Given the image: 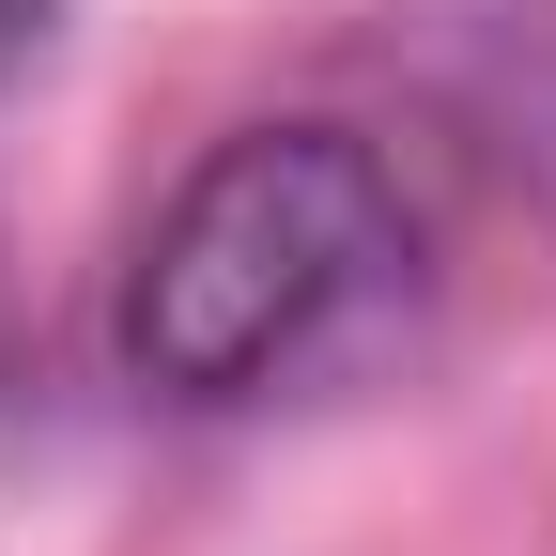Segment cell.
<instances>
[{
    "instance_id": "obj_1",
    "label": "cell",
    "mask_w": 556,
    "mask_h": 556,
    "mask_svg": "<svg viewBox=\"0 0 556 556\" xmlns=\"http://www.w3.org/2000/svg\"><path fill=\"white\" fill-rule=\"evenodd\" d=\"M402 186L371 170V139L340 124H248L217 139L170 217L139 232V278H124V371L155 402H263L325 371L387 294H402Z\"/></svg>"
},
{
    "instance_id": "obj_2",
    "label": "cell",
    "mask_w": 556,
    "mask_h": 556,
    "mask_svg": "<svg viewBox=\"0 0 556 556\" xmlns=\"http://www.w3.org/2000/svg\"><path fill=\"white\" fill-rule=\"evenodd\" d=\"M47 47V0H0V62H31Z\"/></svg>"
},
{
    "instance_id": "obj_3",
    "label": "cell",
    "mask_w": 556,
    "mask_h": 556,
    "mask_svg": "<svg viewBox=\"0 0 556 556\" xmlns=\"http://www.w3.org/2000/svg\"><path fill=\"white\" fill-rule=\"evenodd\" d=\"M0 325H16V309H0Z\"/></svg>"
}]
</instances>
